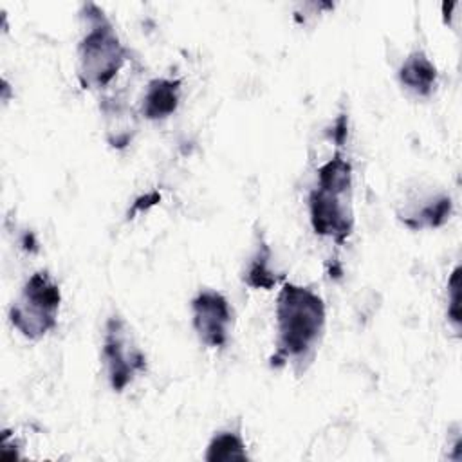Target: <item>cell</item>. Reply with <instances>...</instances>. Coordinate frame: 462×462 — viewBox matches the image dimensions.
Instances as JSON below:
<instances>
[{"label": "cell", "instance_id": "cell-1", "mask_svg": "<svg viewBox=\"0 0 462 462\" xmlns=\"http://www.w3.org/2000/svg\"><path fill=\"white\" fill-rule=\"evenodd\" d=\"M325 303L318 292L283 283L276 298V354L273 365L309 359L325 328Z\"/></svg>", "mask_w": 462, "mask_h": 462}, {"label": "cell", "instance_id": "cell-2", "mask_svg": "<svg viewBox=\"0 0 462 462\" xmlns=\"http://www.w3.org/2000/svg\"><path fill=\"white\" fill-rule=\"evenodd\" d=\"M352 164L336 152L319 166L316 186L309 193V217L316 235L345 244L352 235L354 217L350 206Z\"/></svg>", "mask_w": 462, "mask_h": 462}, {"label": "cell", "instance_id": "cell-3", "mask_svg": "<svg viewBox=\"0 0 462 462\" xmlns=\"http://www.w3.org/2000/svg\"><path fill=\"white\" fill-rule=\"evenodd\" d=\"M81 18L87 29L78 45V78L83 88H103L125 65L128 49L96 4H85Z\"/></svg>", "mask_w": 462, "mask_h": 462}, {"label": "cell", "instance_id": "cell-4", "mask_svg": "<svg viewBox=\"0 0 462 462\" xmlns=\"http://www.w3.org/2000/svg\"><path fill=\"white\" fill-rule=\"evenodd\" d=\"M60 285L47 271H36L23 283L9 309L11 325L27 339H40L58 325Z\"/></svg>", "mask_w": 462, "mask_h": 462}, {"label": "cell", "instance_id": "cell-5", "mask_svg": "<svg viewBox=\"0 0 462 462\" xmlns=\"http://www.w3.org/2000/svg\"><path fill=\"white\" fill-rule=\"evenodd\" d=\"M101 356L114 392H123L146 370V356L137 346L126 321L119 316H112L105 323Z\"/></svg>", "mask_w": 462, "mask_h": 462}, {"label": "cell", "instance_id": "cell-6", "mask_svg": "<svg viewBox=\"0 0 462 462\" xmlns=\"http://www.w3.org/2000/svg\"><path fill=\"white\" fill-rule=\"evenodd\" d=\"M191 323L202 345L222 348L229 339L233 323V310L227 298L213 289L199 291L191 300Z\"/></svg>", "mask_w": 462, "mask_h": 462}, {"label": "cell", "instance_id": "cell-7", "mask_svg": "<svg viewBox=\"0 0 462 462\" xmlns=\"http://www.w3.org/2000/svg\"><path fill=\"white\" fill-rule=\"evenodd\" d=\"M180 101V81L170 78H155L148 83L141 112L146 119L157 121L171 116Z\"/></svg>", "mask_w": 462, "mask_h": 462}, {"label": "cell", "instance_id": "cell-8", "mask_svg": "<svg viewBox=\"0 0 462 462\" xmlns=\"http://www.w3.org/2000/svg\"><path fill=\"white\" fill-rule=\"evenodd\" d=\"M399 81L406 90L426 97L437 85V67L422 51H413L399 69Z\"/></svg>", "mask_w": 462, "mask_h": 462}, {"label": "cell", "instance_id": "cell-9", "mask_svg": "<svg viewBox=\"0 0 462 462\" xmlns=\"http://www.w3.org/2000/svg\"><path fill=\"white\" fill-rule=\"evenodd\" d=\"M449 215H451V199L448 195H439V197L428 199L426 204H422L420 208L404 211L401 218L411 229H424V227H439L446 224Z\"/></svg>", "mask_w": 462, "mask_h": 462}, {"label": "cell", "instance_id": "cell-10", "mask_svg": "<svg viewBox=\"0 0 462 462\" xmlns=\"http://www.w3.org/2000/svg\"><path fill=\"white\" fill-rule=\"evenodd\" d=\"M204 458L208 462H233V460H247V446L238 431L222 430L217 431L206 449Z\"/></svg>", "mask_w": 462, "mask_h": 462}, {"label": "cell", "instance_id": "cell-11", "mask_svg": "<svg viewBox=\"0 0 462 462\" xmlns=\"http://www.w3.org/2000/svg\"><path fill=\"white\" fill-rule=\"evenodd\" d=\"M244 282L253 289H271L276 283V276L271 269V251L267 244H260L256 254L251 258Z\"/></svg>", "mask_w": 462, "mask_h": 462}, {"label": "cell", "instance_id": "cell-12", "mask_svg": "<svg viewBox=\"0 0 462 462\" xmlns=\"http://www.w3.org/2000/svg\"><path fill=\"white\" fill-rule=\"evenodd\" d=\"M448 321L458 332L462 323V307H460V267L457 265L448 278Z\"/></svg>", "mask_w": 462, "mask_h": 462}, {"label": "cell", "instance_id": "cell-13", "mask_svg": "<svg viewBox=\"0 0 462 462\" xmlns=\"http://www.w3.org/2000/svg\"><path fill=\"white\" fill-rule=\"evenodd\" d=\"M332 135H334V141L337 143V146H341L343 141H345V137H346V117H345V116H339V117L336 119Z\"/></svg>", "mask_w": 462, "mask_h": 462}]
</instances>
